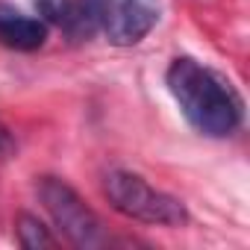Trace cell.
<instances>
[{"instance_id": "obj_7", "label": "cell", "mask_w": 250, "mask_h": 250, "mask_svg": "<svg viewBox=\"0 0 250 250\" xmlns=\"http://www.w3.org/2000/svg\"><path fill=\"white\" fill-rule=\"evenodd\" d=\"M18 244L27 247V250H42V247H53L56 238L50 235V229L33 218V215H21L18 218Z\"/></svg>"}, {"instance_id": "obj_6", "label": "cell", "mask_w": 250, "mask_h": 250, "mask_svg": "<svg viewBox=\"0 0 250 250\" xmlns=\"http://www.w3.org/2000/svg\"><path fill=\"white\" fill-rule=\"evenodd\" d=\"M103 24V0H74V12L68 21V36L77 42L91 39Z\"/></svg>"}, {"instance_id": "obj_9", "label": "cell", "mask_w": 250, "mask_h": 250, "mask_svg": "<svg viewBox=\"0 0 250 250\" xmlns=\"http://www.w3.org/2000/svg\"><path fill=\"white\" fill-rule=\"evenodd\" d=\"M12 150V139H9V133L0 127V153H9Z\"/></svg>"}, {"instance_id": "obj_1", "label": "cell", "mask_w": 250, "mask_h": 250, "mask_svg": "<svg viewBox=\"0 0 250 250\" xmlns=\"http://www.w3.org/2000/svg\"><path fill=\"white\" fill-rule=\"evenodd\" d=\"M165 83L180 112L200 136L224 139L241 127L244 103L224 74L206 68L191 56H180L171 62Z\"/></svg>"}, {"instance_id": "obj_3", "label": "cell", "mask_w": 250, "mask_h": 250, "mask_svg": "<svg viewBox=\"0 0 250 250\" xmlns=\"http://www.w3.org/2000/svg\"><path fill=\"white\" fill-rule=\"evenodd\" d=\"M39 197L47 209V215L53 218L56 229L77 247L91 250V247H103L109 238L103 232L100 218L85 206V200L59 177H42L39 180Z\"/></svg>"}, {"instance_id": "obj_5", "label": "cell", "mask_w": 250, "mask_h": 250, "mask_svg": "<svg viewBox=\"0 0 250 250\" xmlns=\"http://www.w3.org/2000/svg\"><path fill=\"white\" fill-rule=\"evenodd\" d=\"M0 42L12 50H39L47 42V24L12 6H0Z\"/></svg>"}, {"instance_id": "obj_4", "label": "cell", "mask_w": 250, "mask_h": 250, "mask_svg": "<svg viewBox=\"0 0 250 250\" xmlns=\"http://www.w3.org/2000/svg\"><path fill=\"white\" fill-rule=\"evenodd\" d=\"M162 15L159 0H103V24L109 44L115 47H133L139 44Z\"/></svg>"}, {"instance_id": "obj_8", "label": "cell", "mask_w": 250, "mask_h": 250, "mask_svg": "<svg viewBox=\"0 0 250 250\" xmlns=\"http://www.w3.org/2000/svg\"><path fill=\"white\" fill-rule=\"evenodd\" d=\"M36 9H39L44 24L65 30L71 21V12H74V0H36Z\"/></svg>"}, {"instance_id": "obj_2", "label": "cell", "mask_w": 250, "mask_h": 250, "mask_svg": "<svg viewBox=\"0 0 250 250\" xmlns=\"http://www.w3.org/2000/svg\"><path fill=\"white\" fill-rule=\"evenodd\" d=\"M103 191L109 206L124 218H133L142 224H159V227H180L188 221V212L177 197L153 188L139 174L112 171L103 183Z\"/></svg>"}]
</instances>
